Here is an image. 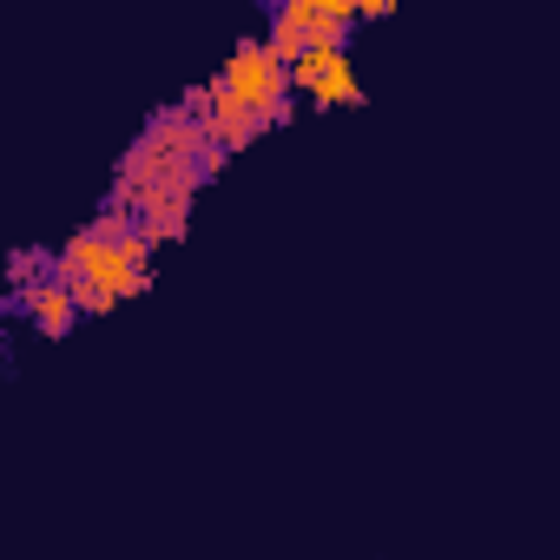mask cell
I'll return each instance as SVG.
<instances>
[{
    "mask_svg": "<svg viewBox=\"0 0 560 560\" xmlns=\"http://www.w3.org/2000/svg\"><path fill=\"white\" fill-rule=\"evenodd\" d=\"M152 257H159V244L139 231V218L106 205L93 224H80L54 250V277L80 298V317H106V311L132 304L139 291H152Z\"/></svg>",
    "mask_w": 560,
    "mask_h": 560,
    "instance_id": "2",
    "label": "cell"
},
{
    "mask_svg": "<svg viewBox=\"0 0 560 560\" xmlns=\"http://www.w3.org/2000/svg\"><path fill=\"white\" fill-rule=\"evenodd\" d=\"M291 93L311 100L317 113H337V106H357L363 100V80H357V54L350 47H311L291 60Z\"/></svg>",
    "mask_w": 560,
    "mask_h": 560,
    "instance_id": "5",
    "label": "cell"
},
{
    "mask_svg": "<svg viewBox=\"0 0 560 560\" xmlns=\"http://www.w3.org/2000/svg\"><path fill=\"white\" fill-rule=\"evenodd\" d=\"M8 311H14V317H27L40 337H67V330L80 324V298L60 284V277H47V284H34V291L8 298Z\"/></svg>",
    "mask_w": 560,
    "mask_h": 560,
    "instance_id": "6",
    "label": "cell"
},
{
    "mask_svg": "<svg viewBox=\"0 0 560 560\" xmlns=\"http://www.w3.org/2000/svg\"><path fill=\"white\" fill-rule=\"evenodd\" d=\"M211 93L218 100H231V106H244V113H257V119H270V132L277 126H291L298 119V93H291V67L270 54V40H257V34H244L231 54H224V67L211 73Z\"/></svg>",
    "mask_w": 560,
    "mask_h": 560,
    "instance_id": "3",
    "label": "cell"
},
{
    "mask_svg": "<svg viewBox=\"0 0 560 560\" xmlns=\"http://www.w3.org/2000/svg\"><path fill=\"white\" fill-rule=\"evenodd\" d=\"M363 21V0H284V8L270 14L264 40L277 60H298L311 47H350V27Z\"/></svg>",
    "mask_w": 560,
    "mask_h": 560,
    "instance_id": "4",
    "label": "cell"
},
{
    "mask_svg": "<svg viewBox=\"0 0 560 560\" xmlns=\"http://www.w3.org/2000/svg\"><path fill=\"white\" fill-rule=\"evenodd\" d=\"M363 21H396V0H363Z\"/></svg>",
    "mask_w": 560,
    "mask_h": 560,
    "instance_id": "7",
    "label": "cell"
},
{
    "mask_svg": "<svg viewBox=\"0 0 560 560\" xmlns=\"http://www.w3.org/2000/svg\"><path fill=\"white\" fill-rule=\"evenodd\" d=\"M224 172V152L211 145V132L185 113V106H159L139 132V145L119 159V178H113V211L126 218H165V211H191L198 185Z\"/></svg>",
    "mask_w": 560,
    "mask_h": 560,
    "instance_id": "1",
    "label": "cell"
}]
</instances>
